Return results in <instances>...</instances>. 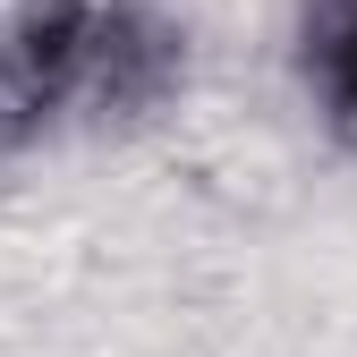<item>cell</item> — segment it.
Instances as JSON below:
<instances>
[{"instance_id": "6da1fadb", "label": "cell", "mask_w": 357, "mask_h": 357, "mask_svg": "<svg viewBox=\"0 0 357 357\" xmlns=\"http://www.w3.org/2000/svg\"><path fill=\"white\" fill-rule=\"evenodd\" d=\"M153 77L162 34L137 0H0V153L137 102Z\"/></svg>"}, {"instance_id": "7a4b0ae2", "label": "cell", "mask_w": 357, "mask_h": 357, "mask_svg": "<svg viewBox=\"0 0 357 357\" xmlns=\"http://www.w3.org/2000/svg\"><path fill=\"white\" fill-rule=\"evenodd\" d=\"M306 60H315V94H324V119L357 145V0H324L315 17V43H306Z\"/></svg>"}]
</instances>
